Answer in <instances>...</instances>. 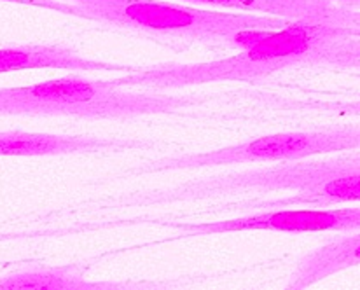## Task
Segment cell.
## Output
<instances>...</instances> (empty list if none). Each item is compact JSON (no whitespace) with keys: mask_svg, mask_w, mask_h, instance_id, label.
Listing matches in <instances>:
<instances>
[{"mask_svg":"<svg viewBox=\"0 0 360 290\" xmlns=\"http://www.w3.org/2000/svg\"><path fill=\"white\" fill-rule=\"evenodd\" d=\"M360 16L352 7L343 20H290L283 27L241 30L228 48L240 53L203 63H163L149 69H131L114 79L122 88L167 91L221 81H252L292 67H326L334 42Z\"/></svg>","mask_w":360,"mask_h":290,"instance_id":"6da1fadb","label":"cell"},{"mask_svg":"<svg viewBox=\"0 0 360 290\" xmlns=\"http://www.w3.org/2000/svg\"><path fill=\"white\" fill-rule=\"evenodd\" d=\"M243 195L252 196L241 199L247 203H233L235 210H276L289 206L327 209L360 203V149L214 175L163 191L160 199L193 202Z\"/></svg>","mask_w":360,"mask_h":290,"instance_id":"7a4b0ae2","label":"cell"},{"mask_svg":"<svg viewBox=\"0 0 360 290\" xmlns=\"http://www.w3.org/2000/svg\"><path fill=\"white\" fill-rule=\"evenodd\" d=\"M193 100L160 91L122 88L110 81L68 74L53 81L0 88V116H65L82 119H131L180 116Z\"/></svg>","mask_w":360,"mask_h":290,"instance_id":"3957f363","label":"cell"},{"mask_svg":"<svg viewBox=\"0 0 360 290\" xmlns=\"http://www.w3.org/2000/svg\"><path fill=\"white\" fill-rule=\"evenodd\" d=\"M63 14L112 25L158 39L229 44L241 30L278 28L285 18L252 13H222L189 7L172 0H61Z\"/></svg>","mask_w":360,"mask_h":290,"instance_id":"277c9868","label":"cell"},{"mask_svg":"<svg viewBox=\"0 0 360 290\" xmlns=\"http://www.w3.org/2000/svg\"><path fill=\"white\" fill-rule=\"evenodd\" d=\"M360 149V124H336L304 131H282L264 135L235 145H226L208 152L184 154L163 157L139 168L136 173L201 170L236 163H278V161L306 159L323 154Z\"/></svg>","mask_w":360,"mask_h":290,"instance_id":"5b68a950","label":"cell"},{"mask_svg":"<svg viewBox=\"0 0 360 290\" xmlns=\"http://www.w3.org/2000/svg\"><path fill=\"white\" fill-rule=\"evenodd\" d=\"M175 229L186 236H212L222 232H352L360 229V206L348 209H276L252 216L212 222H184Z\"/></svg>","mask_w":360,"mask_h":290,"instance_id":"8992f818","label":"cell"},{"mask_svg":"<svg viewBox=\"0 0 360 290\" xmlns=\"http://www.w3.org/2000/svg\"><path fill=\"white\" fill-rule=\"evenodd\" d=\"M32 69H61L74 72H129L121 63L86 58L75 49L58 44H23L0 48V74Z\"/></svg>","mask_w":360,"mask_h":290,"instance_id":"52a82bcc","label":"cell"},{"mask_svg":"<svg viewBox=\"0 0 360 290\" xmlns=\"http://www.w3.org/2000/svg\"><path fill=\"white\" fill-rule=\"evenodd\" d=\"M129 145H133V142L110 140V138H100L95 135H55L21 130L0 131V156H65V154L126 149Z\"/></svg>","mask_w":360,"mask_h":290,"instance_id":"ba28073f","label":"cell"},{"mask_svg":"<svg viewBox=\"0 0 360 290\" xmlns=\"http://www.w3.org/2000/svg\"><path fill=\"white\" fill-rule=\"evenodd\" d=\"M355 266H360V229L330 239L301 257L290 273L287 289H308Z\"/></svg>","mask_w":360,"mask_h":290,"instance_id":"9c48e42d","label":"cell"},{"mask_svg":"<svg viewBox=\"0 0 360 290\" xmlns=\"http://www.w3.org/2000/svg\"><path fill=\"white\" fill-rule=\"evenodd\" d=\"M194 6H208L214 9L241 11L264 14L285 20L336 21L343 20L352 7L341 6L336 0H182Z\"/></svg>","mask_w":360,"mask_h":290,"instance_id":"30bf717a","label":"cell"},{"mask_svg":"<svg viewBox=\"0 0 360 290\" xmlns=\"http://www.w3.org/2000/svg\"><path fill=\"white\" fill-rule=\"evenodd\" d=\"M120 284L91 282L86 278V268L81 264L65 266H34L28 270L13 271L0 277V289H117Z\"/></svg>","mask_w":360,"mask_h":290,"instance_id":"8fae6325","label":"cell"},{"mask_svg":"<svg viewBox=\"0 0 360 290\" xmlns=\"http://www.w3.org/2000/svg\"><path fill=\"white\" fill-rule=\"evenodd\" d=\"M320 107L326 110H329V112L341 114V116H360V100H355V102L322 103Z\"/></svg>","mask_w":360,"mask_h":290,"instance_id":"7c38bea8","label":"cell"},{"mask_svg":"<svg viewBox=\"0 0 360 290\" xmlns=\"http://www.w3.org/2000/svg\"><path fill=\"white\" fill-rule=\"evenodd\" d=\"M2 2H13V4H21V6L42 7V9L56 11V13H61V11H63V4H61V0H2Z\"/></svg>","mask_w":360,"mask_h":290,"instance_id":"4fadbf2b","label":"cell"},{"mask_svg":"<svg viewBox=\"0 0 360 290\" xmlns=\"http://www.w3.org/2000/svg\"><path fill=\"white\" fill-rule=\"evenodd\" d=\"M338 4L347 7H354V9H360V0H336Z\"/></svg>","mask_w":360,"mask_h":290,"instance_id":"5bb4252c","label":"cell"},{"mask_svg":"<svg viewBox=\"0 0 360 290\" xmlns=\"http://www.w3.org/2000/svg\"><path fill=\"white\" fill-rule=\"evenodd\" d=\"M7 236H4V235H0V242H2V239H6Z\"/></svg>","mask_w":360,"mask_h":290,"instance_id":"9a60e30c","label":"cell"}]
</instances>
